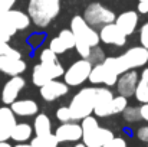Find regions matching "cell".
Listing matches in <instances>:
<instances>
[{"label":"cell","instance_id":"cell-38","mask_svg":"<svg viewBox=\"0 0 148 147\" xmlns=\"http://www.w3.org/2000/svg\"><path fill=\"white\" fill-rule=\"evenodd\" d=\"M140 111H141V118L148 123V104H143V107H140Z\"/></svg>","mask_w":148,"mask_h":147},{"label":"cell","instance_id":"cell-20","mask_svg":"<svg viewBox=\"0 0 148 147\" xmlns=\"http://www.w3.org/2000/svg\"><path fill=\"white\" fill-rule=\"evenodd\" d=\"M33 127L27 123H16V126L10 131V139L16 143H26L32 139Z\"/></svg>","mask_w":148,"mask_h":147},{"label":"cell","instance_id":"cell-17","mask_svg":"<svg viewBox=\"0 0 148 147\" xmlns=\"http://www.w3.org/2000/svg\"><path fill=\"white\" fill-rule=\"evenodd\" d=\"M114 23L119 28V30H121L125 36L132 35L134 30H135L137 26H138V14H137V12H134V10L124 12V13H121L118 17H115V22H114Z\"/></svg>","mask_w":148,"mask_h":147},{"label":"cell","instance_id":"cell-37","mask_svg":"<svg viewBox=\"0 0 148 147\" xmlns=\"http://www.w3.org/2000/svg\"><path fill=\"white\" fill-rule=\"evenodd\" d=\"M9 139H10V131L0 127V143H1V141H7Z\"/></svg>","mask_w":148,"mask_h":147},{"label":"cell","instance_id":"cell-16","mask_svg":"<svg viewBox=\"0 0 148 147\" xmlns=\"http://www.w3.org/2000/svg\"><path fill=\"white\" fill-rule=\"evenodd\" d=\"M68 92H69V87L65 82H60L56 79H52L46 85L40 87V95L45 101H55L58 98L66 95Z\"/></svg>","mask_w":148,"mask_h":147},{"label":"cell","instance_id":"cell-31","mask_svg":"<svg viewBox=\"0 0 148 147\" xmlns=\"http://www.w3.org/2000/svg\"><path fill=\"white\" fill-rule=\"evenodd\" d=\"M56 118L60 123H69V121H72V114H71L69 107H60V108H58Z\"/></svg>","mask_w":148,"mask_h":147},{"label":"cell","instance_id":"cell-25","mask_svg":"<svg viewBox=\"0 0 148 147\" xmlns=\"http://www.w3.org/2000/svg\"><path fill=\"white\" fill-rule=\"evenodd\" d=\"M30 146L32 147H58L59 146V141L56 139V136L53 133L46 134V136H36L32 139L30 141Z\"/></svg>","mask_w":148,"mask_h":147},{"label":"cell","instance_id":"cell-42","mask_svg":"<svg viewBox=\"0 0 148 147\" xmlns=\"http://www.w3.org/2000/svg\"><path fill=\"white\" fill-rule=\"evenodd\" d=\"M72 147H86V146H85L84 143H76L75 146H72Z\"/></svg>","mask_w":148,"mask_h":147},{"label":"cell","instance_id":"cell-27","mask_svg":"<svg viewBox=\"0 0 148 147\" xmlns=\"http://www.w3.org/2000/svg\"><path fill=\"white\" fill-rule=\"evenodd\" d=\"M122 117L127 123H138L140 120H143L140 107H127L122 111Z\"/></svg>","mask_w":148,"mask_h":147},{"label":"cell","instance_id":"cell-36","mask_svg":"<svg viewBox=\"0 0 148 147\" xmlns=\"http://www.w3.org/2000/svg\"><path fill=\"white\" fill-rule=\"evenodd\" d=\"M137 137H138L141 141L148 143V124H147V126L140 127V128L137 130Z\"/></svg>","mask_w":148,"mask_h":147},{"label":"cell","instance_id":"cell-1","mask_svg":"<svg viewBox=\"0 0 148 147\" xmlns=\"http://www.w3.org/2000/svg\"><path fill=\"white\" fill-rule=\"evenodd\" d=\"M60 12V0H29L27 13L30 20L39 26L46 28Z\"/></svg>","mask_w":148,"mask_h":147},{"label":"cell","instance_id":"cell-23","mask_svg":"<svg viewBox=\"0 0 148 147\" xmlns=\"http://www.w3.org/2000/svg\"><path fill=\"white\" fill-rule=\"evenodd\" d=\"M16 126V115L12 111L10 107H1L0 108V127L12 131V128Z\"/></svg>","mask_w":148,"mask_h":147},{"label":"cell","instance_id":"cell-6","mask_svg":"<svg viewBox=\"0 0 148 147\" xmlns=\"http://www.w3.org/2000/svg\"><path fill=\"white\" fill-rule=\"evenodd\" d=\"M119 59H121L122 66L125 68V71L141 68L148 62V49H145L144 46L131 48L125 53L119 55Z\"/></svg>","mask_w":148,"mask_h":147},{"label":"cell","instance_id":"cell-41","mask_svg":"<svg viewBox=\"0 0 148 147\" xmlns=\"http://www.w3.org/2000/svg\"><path fill=\"white\" fill-rule=\"evenodd\" d=\"M14 147H32L30 144H26V143H17Z\"/></svg>","mask_w":148,"mask_h":147},{"label":"cell","instance_id":"cell-33","mask_svg":"<svg viewBox=\"0 0 148 147\" xmlns=\"http://www.w3.org/2000/svg\"><path fill=\"white\" fill-rule=\"evenodd\" d=\"M140 42H141V46L148 49V22L145 25H143L140 30Z\"/></svg>","mask_w":148,"mask_h":147},{"label":"cell","instance_id":"cell-35","mask_svg":"<svg viewBox=\"0 0 148 147\" xmlns=\"http://www.w3.org/2000/svg\"><path fill=\"white\" fill-rule=\"evenodd\" d=\"M102 147H127V141L121 137H114L112 140H109L105 146Z\"/></svg>","mask_w":148,"mask_h":147},{"label":"cell","instance_id":"cell-22","mask_svg":"<svg viewBox=\"0 0 148 147\" xmlns=\"http://www.w3.org/2000/svg\"><path fill=\"white\" fill-rule=\"evenodd\" d=\"M33 133L36 136H46L52 133V121L46 114H38L33 121Z\"/></svg>","mask_w":148,"mask_h":147},{"label":"cell","instance_id":"cell-26","mask_svg":"<svg viewBox=\"0 0 148 147\" xmlns=\"http://www.w3.org/2000/svg\"><path fill=\"white\" fill-rule=\"evenodd\" d=\"M16 32H17V30L6 20V17H4V16H0V41L9 42Z\"/></svg>","mask_w":148,"mask_h":147},{"label":"cell","instance_id":"cell-5","mask_svg":"<svg viewBox=\"0 0 148 147\" xmlns=\"http://www.w3.org/2000/svg\"><path fill=\"white\" fill-rule=\"evenodd\" d=\"M82 17L89 26H105L115 22V13L101 3H91Z\"/></svg>","mask_w":148,"mask_h":147},{"label":"cell","instance_id":"cell-14","mask_svg":"<svg viewBox=\"0 0 148 147\" xmlns=\"http://www.w3.org/2000/svg\"><path fill=\"white\" fill-rule=\"evenodd\" d=\"M114 95L108 88H98L97 90V98H95V105H94V114L97 117H109L112 115L111 111V104H112Z\"/></svg>","mask_w":148,"mask_h":147},{"label":"cell","instance_id":"cell-15","mask_svg":"<svg viewBox=\"0 0 148 147\" xmlns=\"http://www.w3.org/2000/svg\"><path fill=\"white\" fill-rule=\"evenodd\" d=\"M26 71V62L22 58L12 56V55H1L0 56V72L10 75V77H17Z\"/></svg>","mask_w":148,"mask_h":147},{"label":"cell","instance_id":"cell-32","mask_svg":"<svg viewBox=\"0 0 148 147\" xmlns=\"http://www.w3.org/2000/svg\"><path fill=\"white\" fill-rule=\"evenodd\" d=\"M1 55H12V56L22 58V55H20L19 50L13 49L9 45V42H3V41H0V56H1Z\"/></svg>","mask_w":148,"mask_h":147},{"label":"cell","instance_id":"cell-8","mask_svg":"<svg viewBox=\"0 0 148 147\" xmlns=\"http://www.w3.org/2000/svg\"><path fill=\"white\" fill-rule=\"evenodd\" d=\"M138 79H140V75L134 69H130V71L121 74L118 77L116 84H115L116 85V90H118V94L125 98L134 95L135 94L137 84H138Z\"/></svg>","mask_w":148,"mask_h":147},{"label":"cell","instance_id":"cell-13","mask_svg":"<svg viewBox=\"0 0 148 147\" xmlns=\"http://www.w3.org/2000/svg\"><path fill=\"white\" fill-rule=\"evenodd\" d=\"M99 39L106 45H115V46H124L127 42V36L119 30V28L115 23H108L101 28Z\"/></svg>","mask_w":148,"mask_h":147},{"label":"cell","instance_id":"cell-40","mask_svg":"<svg viewBox=\"0 0 148 147\" xmlns=\"http://www.w3.org/2000/svg\"><path fill=\"white\" fill-rule=\"evenodd\" d=\"M0 147H13V146L9 144V141H1V143H0Z\"/></svg>","mask_w":148,"mask_h":147},{"label":"cell","instance_id":"cell-30","mask_svg":"<svg viewBox=\"0 0 148 147\" xmlns=\"http://www.w3.org/2000/svg\"><path fill=\"white\" fill-rule=\"evenodd\" d=\"M81 121H82V123H81L82 134H84V133H88V131H91V130H94V128H97V127H99L98 120H97L95 117H92V115H88V117H85V118L81 120Z\"/></svg>","mask_w":148,"mask_h":147},{"label":"cell","instance_id":"cell-3","mask_svg":"<svg viewBox=\"0 0 148 147\" xmlns=\"http://www.w3.org/2000/svg\"><path fill=\"white\" fill-rule=\"evenodd\" d=\"M71 30L75 36V46H88V48H97L99 43V33L89 26L82 16H75L71 20Z\"/></svg>","mask_w":148,"mask_h":147},{"label":"cell","instance_id":"cell-9","mask_svg":"<svg viewBox=\"0 0 148 147\" xmlns=\"http://www.w3.org/2000/svg\"><path fill=\"white\" fill-rule=\"evenodd\" d=\"M40 65L48 71L52 79H58L59 77H63L65 69L62 66V63L58 59V55L55 52H52L49 48L43 49L40 52Z\"/></svg>","mask_w":148,"mask_h":147},{"label":"cell","instance_id":"cell-43","mask_svg":"<svg viewBox=\"0 0 148 147\" xmlns=\"http://www.w3.org/2000/svg\"><path fill=\"white\" fill-rule=\"evenodd\" d=\"M140 1H144V3H148V0H140Z\"/></svg>","mask_w":148,"mask_h":147},{"label":"cell","instance_id":"cell-19","mask_svg":"<svg viewBox=\"0 0 148 147\" xmlns=\"http://www.w3.org/2000/svg\"><path fill=\"white\" fill-rule=\"evenodd\" d=\"M6 17V20L16 29V30H25L30 26L32 20L29 17V14L20 12V10H14V9H10L9 12H6L3 14Z\"/></svg>","mask_w":148,"mask_h":147},{"label":"cell","instance_id":"cell-29","mask_svg":"<svg viewBox=\"0 0 148 147\" xmlns=\"http://www.w3.org/2000/svg\"><path fill=\"white\" fill-rule=\"evenodd\" d=\"M128 107V99L122 95H118V97H114L112 99V104H111V111H112V115L114 114H119L122 112L125 108Z\"/></svg>","mask_w":148,"mask_h":147},{"label":"cell","instance_id":"cell-7","mask_svg":"<svg viewBox=\"0 0 148 147\" xmlns=\"http://www.w3.org/2000/svg\"><path fill=\"white\" fill-rule=\"evenodd\" d=\"M59 143H78L82 140V127L78 123H62L55 131Z\"/></svg>","mask_w":148,"mask_h":147},{"label":"cell","instance_id":"cell-11","mask_svg":"<svg viewBox=\"0 0 148 147\" xmlns=\"http://www.w3.org/2000/svg\"><path fill=\"white\" fill-rule=\"evenodd\" d=\"M25 85H26V81H25L20 75L12 77V78L4 84V87H3V90H1V101H3V104H7V105L13 104V102L17 99L20 91L25 88Z\"/></svg>","mask_w":148,"mask_h":147},{"label":"cell","instance_id":"cell-21","mask_svg":"<svg viewBox=\"0 0 148 147\" xmlns=\"http://www.w3.org/2000/svg\"><path fill=\"white\" fill-rule=\"evenodd\" d=\"M134 95H135L138 102L148 104V68H145V69L141 72Z\"/></svg>","mask_w":148,"mask_h":147},{"label":"cell","instance_id":"cell-18","mask_svg":"<svg viewBox=\"0 0 148 147\" xmlns=\"http://www.w3.org/2000/svg\"><path fill=\"white\" fill-rule=\"evenodd\" d=\"M10 108L14 115L19 117H32L39 111V105L33 99H16L13 104H10Z\"/></svg>","mask_w":148,"mask_h":147},{"label":"cell","instance_id":"cell-10","mask_svg":"<svg viewBox=\"0 0 148 147\" xmlns=\"http://www.w3.org/2000/svg\"><path fill=\"white\" fill-rule=\"evenodd\" d=\"M114 137L115 136L111 130L103 128V127H97V128L82 134V143L86 147H102L109 140H112Z\"/></svg>","mask_w":148,"mask_h":147},{"label":"cell","instance_id":"cell-28","mask_svg":"<svg viewBox=\"0 0 148 147\" xmlns=\"http://www.w3.org/2000/svg\"><path fill=\"white\" fill-rule=\"evenodd\" d=\"M58 38L63 42V45L66 46L68 50L72 49V48H75L76 41H75V36H73V33H72L71 29H63V30H60V33L58 35Z\"/></svg>","mask_w":148,"mask_h":147},{"label":"cell","instance_id":"cell-24","mask_svg":"<svg viewBox=\"0 0 148 147\" xmlns=\"http://www.w3.org/2000/svg\"><path fill=\"white\" fill-rule=\"evenodd\" d=\"M32 81H33V84H35L36 87L40 88V87L46 85L49 81H52V78H50V75L48 74V71H46L40 63H38V65H35V68H33Z\"/></svg>","mask_w":148,"mask_h":147},{"label":"cell","instance_id":"cell-34","mask_svg":"<svg viewBox=\"0 0 148 147\" xmlns=\"http://www.w3.org/2000/svg\"><path fill=\"white\" fill-rule=\"evenodd\" d=\"M16 0H0V16H3L6 12H9L14 6Z\"/></svg>","mask_w":148,"mask_h":147},{"label":"cell","instance_id":"cell-4","mask_svg":"<svg viewBox=\"0 0 148 147\" xmlns=\"http://www.w3.org/2000/svg\"><path fill=\"white\" fill-rule=\"evenodd\" d=\"M92 63L88 61V59H79L76 62H73L63 74V79H65V84L68 87H78V85H82L88 78H89V74H91V69H92Z\"/></svg>","mask_w":148,"mask_h":147},{"label":"cell","instance_id":"cell-39","mask_svg":"<svg viewBox=\"0 0 148 147\" xmlns=\"http://www.w3.org/2000/svg\"><path fill=\"white\" fill-rule=\"evenodd\" d=\"M138 12L143 13V14H147L148 13V3L140 1V3H138Z\"/></svg>","mask_w":148,"mask_h":147},{"label":"cell","instance_id":"cell-12","mask_svg":"<svg viewBox=\"0 0 148 147\" xmlns=\"http://www.w3.org/2000/svg\"><path fill=\"white\" fill-rule=\"evenodd\" d=\"M92 84H105L106 87H112L116 84L118 81V75H115L111 69H108L102 62L97 63L92 66L91 69V74H89V78H88Z\"/></svg>","mask_w":148,"mask_h":147},{"label":"cell","instance_id":"cell-2","mask_svg":"<svg viewBox=\"0 0 148 147\" xmlns=\"http://www.w3.org/2000/svg\"><path fill=\"white\" fill-rule=\"evenodd\" d=\"M97 90L95 87L82 88L75 97L72 98L69 104V110L72 114V121L84 120L88 115H92L95 98H97Z\"/></svg>","mask_w":148,"mask_h":147}]
</instances>
